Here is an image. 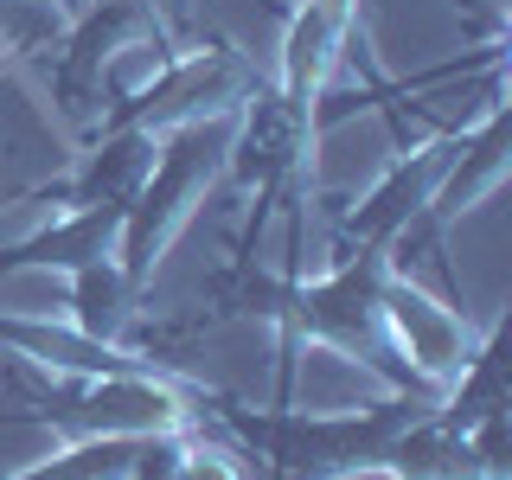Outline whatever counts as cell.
I'll return each mask as SVG.
<instances>
[{"label":"cell","instance_id":"obj_4","mask_svg":"<svg viewBox=\"0 0 512 480\" xmlns=\"http://www.w3.org/2000/svg\"><path fill=\"white\" fill-rule=\"evenodd\" d=\"M378 327L391 340V352L404 359V372L416 384H429L436 397L461 378V365L480 346V327L468 320L461 301H448L442 288L416 276H397L391 263H384V282H378Z\"/></svg>","mask_w":512,"mask_h":480},{"label":"cell","instance_id":"obj_2","mask_svg":"<svg viewBox=\"0 0 512 480\" xmlns=\"http://www.w3.org/2000/svg\"><path fill=\"white\" fill-rule=\"evenodd\" d=\"M231 128L237 109H218V116H192L173 122L154 135V167L148 180L135 186V199L122 205V231H116V269L122 282L135 288V301L154 288L167 250L180 244V231L192 224L212 186L224 180V160H231Z\"/></svg>","mask_w":512,"mask_h":480},{"label":"cell","instance_id":"obj_3","mask_svg":"<svg viewBox=\"0 0 512 480\" xmlns=\"http://www.w3.org/2000/svg\"><path fill=\"white\" fill-rule=\"evenodd\" d=\"M455 154H461V128H436V135H423V141H404V148L391 154V167L333 218L327 263L333 256H384L416 218H423V205L436 199V186H442V173H448Z\"/></svg>","mask_w":512,"mask_h":480},{"label":"cell","instance_id":"obj_1","mask_svg":"<svg viewBox=\"0 0 512 480\" xmlns=\"http://www.w3.org/2000/svg\"><path fill=\"white\" fill-rule=\"evenodd\" d=\"M429 404L436 397H416V391H378V397H359V404H269V410L218 397L205 416L237 448H250L276 480H340L352 468L384 461L391 442Z\"/></svg>","mask_w":512,"mask_h":480},{"label":"cell","instance_id":"obj_6","mask_svg":"<svg viewBox=\"0 0 512 480\" xmlns=\"http://www.w3.org/2000/svg\"><path fill=\"white\" fill-rule=\"evenodd\" d=\"M116 231H122V205H52V218L39 231L0 244V276H32V269L71 276L84 263H109Z\"/></svg>","mask_w":512,"mask_h":480},{"label":"cell","instance_id":"obj_5","mask_svg":"<svg viewBox=\"0 0 512 480\" xmlns=\"http://www.w3.org/2000/svg\"><path fill=\"white\" fill-rule=\"evenodd\" d=\"M199 429H160V436H84L58 442L45 461L0 474V480H167L180 468L186 442Z\"/></svg>","mask_w":512,"mask_h":480},{"label":"cell","instance_id":"obj_8","mask_svg":"<svg viewBox=\"0 0 512 480\" xmlns=\"http://www.w3.org/2000/svg\"><path fill=\"white\" fill-rule=\"evenodd\" d=\"M58 314L71 320L77 333H90V340L128 346V327H135L141 301H135V288L122 282L116 256H109V263H84V269H71V276H64V308Z\"/></svg>","mask_w":512,"mask_h":480},{"label":"cell","instance_id":"obj_10","mask_svg":"<svg viewBox=\"0 0 512 480\" xmlns=\"http://www.w3.org/2000/svg\"><path fill=\"white\" fill-rule=\"evenodd\" d=\"M455 13H468L474 32H480L487 45H500V39H506V0H455Z\"/></svg>","mask_w":512,"mask_h":480},{"label":"cell","instance_id":"obj_9","mask_svg":"<svg viewBox=\"0 0 512 480\" xmlns=\"http://www.w3.org/2000/svg\"><path fill=\"white\" fill-rule=\"evenodd\" d=\"M167 480H244V468H237V455L224 442H212L199 429V436L186 442V455H180V468H173Z\"/></svg>","mask_w":512,"mask_h":480},{"label":"cell","instance_id":"obj_7","mask_svg":"<svg viewBox=\"0 0 512 480\" xmlns=\"http://www.w3.org/2000/svg\"><path fill=\"white\" fill-rule=\"evenodd\" d=\"M77 148L84 154H77L71 180L58 186V205H128L135 186L148 180V167H154V135L148 128H128V122L96 128Z\"/></svg>","mask_w":512,"mask_h":480}]
</instances>
